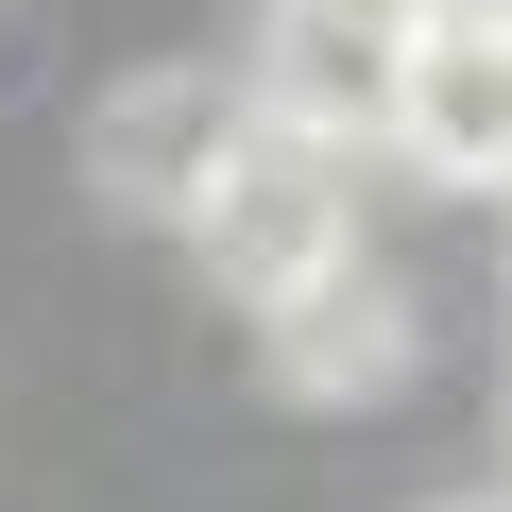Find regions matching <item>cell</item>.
<instances>
[{
	"label": "cell",
	"mask_w": 512,
	"mask_h": 512,
	"mask_svg": "<svg viewBox=\"0 0 512 512\" xmlns=\"http://www.w3.org/2000/svg\"><path fill=\"white\" fill-rule=\"evenodd\" d=\"M239 137H256V103H239V69H120L103 103H86V171H103V205H137V222H205V188L239 171Z\"/></svg>",
	"instance_id": "obj_2"
},
{
	"label": "cell",
	"mask_w": 512,
	"mask_h": 512,
	"mask_svg": "<svg viewBox=\"0 0 512 512\" xmlns=\"http://www.w3.org/2000/svg\"><path fill=\"white\" fill-rule=\"evenodd\" d=\"M393 52H410V35H359V18H308V0H274V35H256L239 103L274 120V137H308V154H359V137L393 120Z\"/></svg>",
	"instance_id": "obj_4"
},
{
	"label": "cell",
	"mask_w": 512,
	"mask_h": 512,
	"mask_svg": "<svg viewBox=\"0 0 512 512\" xmlns=\"http://www.w3.org/2000/svg\"><path fill=\"white\" fill-rule=\"evenodd\" d=\"M308 18H359V35H427L444 0H308Z\"/></svg>",
	"instance_id": "obj_6"
},
{
	"label": "cell",
	"mask_w": 512,
	"mask_h": 512,
	"mask_svg": "<svg viewBox=\"0 0 512 512\" xmlns=\"http://www.w3.org/2000/svg\"><path fill=\"white\" fill-rule=\"evenodd\" d=\"M427 188H478L512 205V18H427L393 52V120H376Z\"/></svg>",
	"instance_id": "obj_3"
},
{
	"label": "cell",
	"mask_w": 512,
	"mask_h": 512,
	"mask_svg": "<svg viewBox=\"0 0 512 512\" xmlns=\"http://www.w3.org/2000/svg\"><path fill=\"white\" fill-rule=\"evenodd\" d=\"M444 512H512V495H444Z\"/></svg>",
	"instance_id": "obj_8"
},
{
	"label": "cell",
	"mask_w": 512,
	"mask_h": 512,
	"mask_svg": "<svg viewBox=\"0 0 512 512\" xmlns=\"http://www.w3.org/2000/svg\"><path fill=\"white\" fill-rule=\"evenodd\" d=\"M444 18H512V0H444Z\"/></svg>",
	"instance_id": "obj_7"
},
{
	"label": "cell",
	"mask_w": 512,
	"mask_h": 512,
	"mask_svg": "<svg viewBox=\"0 0 512 512\" xmlns=\"http://www.w3.org/2000/svg\"><path fill=\"white\" fill-rule=\"evenodd\" d=\"M188 256H205V291H222V308H256V325H274L291 291H325L342 256H359V154H308V137H274V120H256V137H239V171L205 188Z\"/></svg>",
	"instance_id": "obj_1"
},
{
	"label": "cell",
	"mask_w": 512,
	"mask_h": 512,
	"mask_svg": "<svg viewBox=\"0 0 512 512\" xmlns=\"http://www.w3.org/2000/svg\"><path fill=\"white\" fill-rule=\"evenodd\" d=\"M256 342H274V393L359 410V393H393V376H410V291L376 274V256H342V274H325V291H291Z\"/></svg>",
	"instance_id": "obj_5"
}]
</instances>
